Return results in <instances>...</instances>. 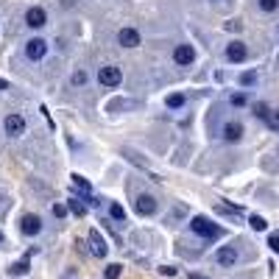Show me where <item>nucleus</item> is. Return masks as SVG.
<instances>
[{"label":"nucleus","instance_id":"f257e3e1","mask_svg":"<svg viewBox=\"0 0 279 279\" xmlns=\"http://www.w3.org/2000/svg\"><path fill=\"white\" fill-rule=\"evenodd\" d=\"M190 229L196 234H201V237H210V240L221 237V226H215V223H212L210 218H204V215H196V218L190 221Z\"/></svg>","mask_w":279,"mask_h":279},{"label":"nucleus","instance_id":"f03ea898","mask_svg":"<svg viewBox=\"0 0 279 279\" xmlns=\"http://www.w3.org/2000/svg\"><path fill=\"white\" fill-rule=\"evenodd\" d=\"M98 81L103 84V87H117V84L123 81V70H120V67H115V65L100 67V70H98Z\"/></svg>","mask_w":279,"mask_h":279},{"label":"nucleus","instance_id":"7ed1b4c3","mask_svg":"<svg viewBox=\"0 0 279 279\" xmlns=\"http://www.w3.org/2000/svg\"><path fill=\"white\" fill-rule=\"evenodd\" d=\"M45 53H48V42H45V39L33 36V39H28V42H25V56H28V59L39 62V59H42Z\"/></svg>","mask_w":279,"mask_h":279},{"label":"nucleus","instance_id":"20e7f679","mask_svg":"<svg viewBox=\"0 0 279 279\" xmlns=\"http://www.w3.org/2000/svg\"><path fill=\"white\" fill-rule=\"evenodd\" d=\"M3 126H6V134H9V137L25 134V117H22V115H9V117L3 120Z\"/></svg>","mask_w":279,"mask_h":279},{"label":"nucleus","instance_id":"39448f33","mask_svg":"<svg viewBox=\"0 0 279 279\" xmlns=\"http://www.w3.org/2000/svg\"><path fill=\"white\" fill-rule=\"evenodd\" d=\"M87 240H89V251H92V254H95V257H106V251H109V248H106V240L100 237L98 229H89Z\"/></svg>","mask_w":279,"mask_h":279},{"label":"nucleus","instance_id":"423d86ee","mask_svg":"<svg viewBox=\"0 0 279 279\" xmlns=\"http://www.w3.org/2000/svg\"><path fill=\"white\" fill-rule=\"evenodd\" d=\"M215 263H218V265H234V263H237V248H234V246H221V248L215 251Z\"/></svg>","mask_w":279,"mask_h":279},{"label":"nucleus","instance_id":"0eeeda50","mask_svg":"<svg viewBox=\"0 0 279 279\" xmlns=\"http://www.w3.org/2000/svg\"><path fill=\"white\" fill-rule=\"evenodd\" d=\"M39 229H42L39 215H22V218H20V232L22 234H28V237H31V234H36Z\"/></svg>","mask_w":279,"mask_h":279},{"label":"nucleus","instance_id":"6e6552de","mask_svg":"<svg viewBox=\"0 0 279 279\" xmlns=\"http://www.w3.org/2000/svg\"><path fill=\"white\" fill-rule=\"evenodd\" d=\"M45 22H48V14H45V9L33 6V9L25 11V25H31V28H42Z\"/></svg>","mask_w":279,"mask_h":279},{"label":"nucleus","instance_id":"1a4fd4ad","mask_svg":"<svg viewBox=\"0 0 279 279\" xmlns=\"http://www.w3.org/2000/svg\"><path fill=\"white\" fill-rule=\"evenodd\" d=\"M193 59H196V50H193L190 45H179L176 50H173V62H176V65H181V67L193 65Z\"/></svg>","mask_w":279,"mask_h":279},{"label":"nucleus","instance_id":"9d476101","mask_svg":"<svg viewBox=\"0 0 279 279\" xmlns=\"http://www.w3.org/2000/svg\"><path fill=\"white\" fill-rule=\"evenodd\" d=\"M137 212H140V215H154L156 212V198L148 196V193H140V196H137Z\"/></svg>","mask_w":279,"mask_h":279},{"label":"nucleus","instance_id":"9b49d317","mask_svg":"<svg viewBox=\"0 0 279 279\" xmlns=\"http://www.w3.org/2000/svg\"><path fill=\"white\" fill-rule=\"evenodd\" d=\"M246 56H248V50H246L243 42H232L226 48V59H229V62H243Z\"/></svg>","mask_w":279,"mask_h":279},{"label":"nucleus","instance_id":"f8f14e48","mask_svg":"<svg viewBox=\"0 0 279 279\" xmlns=\"http://www.w3.org/2000/svg\"><path fill=\"white\" fill-rule=\"evenodd\" d=\"M117 39H120L123 48H137V45H140V33L134 31V28H123V31L117 33Z\"/></svg>","mask_w":279,"mask_h":279},{"label":"nucleus","instance_id":"ddd939ff","mask_svg":"<svg viewBox=\"0 0 279 279\" xmlns=\"http://www.w3.org/2000/svg\"><path fill=\"white\" fill-rule=\"evenodd\" d=\"M223 137H226L229 143H237V140L243 137V126H240V123H226V126H223Z\"/></svg>","mask_w":279,"mask_h":279},{"label":"nucleus","instance_id":"4468645a","mask_svg":"<svg viewBox=\"0 0 279 279\" xmlns=\"http://www.w3.org/2000/svg\"><path fill=\"white\" fill-rule=\"evenodd\" d=\"M67 210L73 212V215H78V218H84V215H87V207H84L81 201H67Z\"/></svg>","mask_w":279,"mask_h":279},{"label":"nucleus","instance_id":"2eb2a0df","mask_svg":"<svg viewBox=\"0 0 279 279\" xmlns=\"http://www.w3.org/2000/svg\"><path fill=\"white\" fill-rule=\"evenodd\" d=\"M167 106H170V109H181V106H184V95H181V92L167 95Z\"/></svg>","mask_w":279,"mask_h":279},{"label":"nucleus","instance_id":"dca6fc26","mask_svg":"<svg viewBox=\"0 0 279 279\" xmlns=\"http://www.w3.org/2000/svg\"><path fill=\"white\" fill-rule=\"evenodd\" d=\"M9 271H11V274H17V277L28 274V257H25V260H20V263H14V265H11Z\"/></svg>","mask_w":279,"mask_h":279},{"label":"nucleus","instance_id":"f3484780","mask_svg":"<svg viewBox=\"0 0 279 279\" xmlns=\"http://www.w3.org/2000/svg\"><path fill=\"white\" fill-rule=\"evenodd\" d=\"M70 179H73V184H76L78 190H84V193H89V190H92V187H89V181H87L84 176H78V173H73Z\"/></svg>","mask_w":279,"mask_h":279},{"label":"nucleus","instance_id":"a211bd4d","mask_svg":"<svg viewBox=\"0 0 279 279\" xmlns=\"http://www.w3.org/2000/svg\"><path fill=\"white\" fill-rule=\"evenodd\" d=\"M248 223H251V229H254V232H265V226H268L265 218H260V215H251V221H248Z\"/></svg>","mask_w":279,"mask_h":279},{"label":"nucleus","instance_id":"6ab92c4d","mask_svg":"<svg viewBox=\"0 0 279 279\" xmlns=\"http://www.w3.org/2000/svg\"><path fill=\"white\" fill-rule=\"evenodd\" d=\"M109 215L115 218V221H126V210H123L120 204H112V207H109Z\"/></svg>","mask_w":279,"mask_h":279},{"label":"nucleus","instance_id":"aec40b11","mask_svg":"<svg viewBox=\"0 0 279 279\" xmlns=\"http://www.w3.org/2000/svg\"><path fill=\"white\" fill-rule=\"evenodd\" d=\"M218 212H223V215H240V207H232V204H218Z\"/></svg>","mask_w":279,"mask_h":279},{"label":"nucleus","instance_id":"412c9836","mask_svg":"<svg viewBox=\"0 0 279 279\" xmlns=\"http://www.w3.org/2000/svg\"><path fill=\"white\" fill-rule=\"evenodd\" d=\"M260 9H263V11H277L279 9V0H260Z\"/></svg>","mask_w":279,"mask_h":279},{"label":"nucleus","instance_id":"4be33fe9","mask_svg":"<svg viewBox=\"0 0 279 279\" xmlns=\"http://www.w3.org/2000/svg\"><path fill=\"white\" fill-rule=\"evenodd\" d=\"M254 115H257V117H263V120H268V115H271V109H268L265 103H257V106H254Z\"/></svg>","mask_w":279,"mask_h":279},{"label":"nucleus","instance_id":"5701e85b","mask_svg":"<svg viewBox=\"0 0 279 279\" xmlns=\"http://www.w3.org/2000/svg\"><path fill=\"white\" fill-rule=\"evenodd\" d=\"M257 78H260V76H257L254 70H248V73H243V78H240V81H243L246 87H251V84H254Z\"/></svg>","mask_w":279,"mask_h":279},{"label":"nucleus","instance_id":"b1692460","mask_svg":"<svg viewBox=\"0 0 279 279\" xmlns=\"http://www.w3.org/2000/svg\"><path fill=\"white\" fill-rule=\"evenodd\" d=\"M120 277V265H117V263H112L109 268H106V279H117Z\"/></svg>","mask_w":279,"mask_h":279},{"label":"nucleus","instance_id":"393cba45","mask_svg":"<svg viewBox=\"0 0 279 279\" xmlns=\"http://www.w3.org/2000/svg\"><path fill=\"white\" fill-rule=\"evenodd\" d=\"M268 126H271L274 131H279V112H271V115H268Z\"/></svg>","mask_w":279,"mask_h":279},{"label":"nucleus","instance_id":"a878e982","mask_svg":"<svg viewBox=\"0 0 279 279\" xmlns=\"http://www.w3.org/2000/svg\"><path fill=\"white\" fill-rule=\"evenodd\" d=\"M268 246H271V251H279V232L268 234Z\"/></svg>","mask_w":279,"mask_h":279},{"label":"nucleus","instance_id":"bb28decb","mask_svg":"<svg viewBox=\"0 0 279 279\" xmlns=\"http://www.w3.org/2000/svg\"><path fill=\"white\" fill-rule=\"evenodd\" d=\"M84 81H87V73H84V70H78V73H73V84H84Z\"/></svg>","mask_w":279,"mask_h":279},{"label":"nucleus","instance_id":"cd10ccee","mask_svg":"<svg viewBox=\"0 0 279 279\" xmlns=\"http://www.w3.org/2000/svg\"><path fill=\"white\" fill-rule=\"evenodd\" d=\"M53 215H56V218L67 215V207H62V204H53Z\"/></svg>","mask_w":279,"mask_h":279},{"label":"nucleus","instance_id":"c85d7f7f","mask_svg":"<svg viewBox=\"0 0 279 279\" xmlns=\"http://www.w3.org/2000/svg\"><path fill=\"white\" fill-rule=\"evenodd\" d=\"M159 274H165V277H173V274H176V268H170V265H162V268H159Z\"/></svg>","mask_w":279,"mask_h":279},{"label":"nucleus","instance_id":"c756f323","mask_svg":"<svg viewBox=\"0 0 279 279\" xmlns=\"http://www.w3.org/2000/svg\"><path fill=\"white\" fill-rule=\"evenodd\" d=\"M226 28H229V31H240V22H237V20H229V22H226Z\"/></svg>","mask_w":279,"mask_h":279},{"label":"nucleus","instance_id":"7c9ffc66","mask_svg":"<svg viewBox=\"0 0 279 279\" xmlns=\"http://www.w3.org/2000/svg\"><path fill=\"white\" fill-rule=\"evenodd\" d=\"M232 103H234V106H243L246 98H243V95H232Z\"/></svg>","mask_w":279,"mask_h":279},{"label":"nucleus","instance_id":"2f4dec72","mask_svg":"<svg viewBox=\"0 0 279 279\" xmlns=\"http://www.w3.org/2000/svg\"><path fill=\"white\" fill-rule=\"evenodd\" d=\"M0 89H9V81H6V78H0Z\"/></svg>","mask_w":279,"mask_h":279},{"label":"nucleus","instance_id":"473e14b6","mask_svg":"<svg viewBox=\"0 0 279 279\" xmlns=\"http://www.w3.org/2000/svg\"><path fill=\"white\" fill-rule=\"evenodd\" d=\"M190 279H207V277H201V274H190Z\"/></svg>","mask_w":279,"mask_h":279},{"label":"nucleus","instance_id":"72a5a7b5","mask_svg":"<svg viewBox=\"0 0 279 279\" xmlns=\"http://www.w3.org/2000/svg\"><path fill=\"white\" fill-rule=\"evenodd\" d=\"M0 240H3V232H0Z\"/></svg>","mask_w":279,"mask_h":279}]
</instances>
